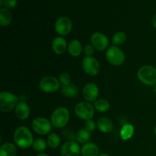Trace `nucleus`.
<instances>
[{
  "label": "nucleus",
  "mask_w": 156,
  "mask_h": 156,
  "mask_svg": "<svg viewBox=\"0 0 156 156\" xmlns=\"http://www.w3.org/2000/svg\"><path fill=\"white\" fill-rule=\"evenodd\" d=\"M14 142L18 148L26 149L33 146L34 140L30 129L24 126L17 128L14 133Z\"/></svg>",
  "instance_id": "1"
},
{
  "label": "nucleus",
  "mask_w": 156,
  "mask_h": 156,
  "mask_svg": "<svg viewBox=\"0 0 156 156\" xmlns=\"http://www.w3.org/2000/svg\"><path fill=\"white\" fill-rule=\"evenodd\" d=\"M69 111L65 107H59L53 111L51 114L52 124L57 129L65 127L69 120Z\"/></svg>",
  "instance_id": "2"
},
{
  "label": "nucleus",
  "mask_w": 156,
  "mask_h": 156,
  "mask_svg": "<svg viewBox=\"0 0 156 156\" xmlns=\"http://www.w3.org/2000/svg\"><path fill=\"white\" fill-rule=\"evenodd\" d=\"M137 78L140 82L146 85H156V68L151 65H146L139 69Z\"/></svg>",
  "instance_id": "3"
},
{
  "label": "nucleus",
  "mask_w": 156,
  "mask_h": 156,
  "mask_svg": "<svg viewBox=\"0 0 156 156\" xmlns=\"http://www.w3.org/2000/svg\"><path fill=\"white\" fill-rule=\"evenodd\" d=\"M18 101V97L10 91H2L0 93V111L9 113L15 109Z\"/></svg>",
  "instance_id": "4"
},
{
  "label": "nucleus",
  "mask_w": 156,
  "mask_h": 156,
  "mask_svg": "<svg viewBox=\"0 0 156 156\" xmlns=\"http://www.w3.org/2000/svg\"><path fill=\"white\" fill-rule=\"evenodd\" d=\"M106 59L108 62L112 66H120L124 63L126 56L120 47L113 45L108 47L107 50Z\"/></svg>",
  "instance_id": "5"
},
{
  "label": "nucleus",
  "mask_w": 156,
  "mask_h": 156,
  "mask_svg": "<svg viewBox=\"0 0 156 156\" xmlns=\"http://www.w3.org/2000/svg\"><path fill=\"white\" fill-rule=\"evenodd\" d=\"M94 105L90 102L82 101L75 106V114L79 118L84 120H91L94 114Z\"/></svg>",
  "instance_id": "6"
},
{
  "label": "nucleus",
  "mask_w": 156,
  "mask_h": 156,
  "mask_svg": "<svg viewBox=\"0 0 156 156\" xmlns=\"http://www.w3.org/2000/svg\"><path fill=\"white\" fill-rule=\"evenodd\" d=\"M60 84V82L57 78L54 76H46L40 81L39 88L43 92L52 94L59 91L61 87Z\"/></svg>",
  "instance_id": "7"
},
{
  "label": "nucleus",
  "mask_w": 156,
  "mask_h": 156,
  "mask_svg": "<svg viewBox=\"0 0 156 156\" xmlns=\"http://www.w3.org/2000/svg\"><path fill=\"white\" fill-rule=\"evenodd\" d=\"M31 126L35 133L39 135L45 136L50 133L53 124L48 119L41 117L35 118L32 122Z\"/></svg>",
  "instance_id": "8"
},
{
  "label": "nucleus",
  "mask_w": 156,
  "mask_h": 156,
  "mask_svg": "<svg viewBox=\"0 0 156 156\" xmlns=\"http://www.w3.org/2000/svg\"><path fill=\"white\" fill-rule=\"evenodd\" d=\"M82 66L84 72L88 76H97L100 71V64L94 56H85L82 59Z\"/></svg>",
  "instance_id": "9"
},
{
  "label": "nucleus",
  "mask_w": 156,
  "mask_h": 156,
  "mask_svg": "<svg viewBox=\"0 0 156 156\" xmlns=\"http://www.w3.org/2000/svg\"><path fill=\"white\" fill-rule=\"evenodd\" d=\"M73 29V22L71 19L66 16L58 18L55 23V30L58 34L61 36L68 35Z\"/></svg>",
  "instance_id": "10"
},
{
  "label": "nucleus",
  "mask_w": 156,
  "mask_h": 156,
  "mask_svg": "<svg viewBox=\"0 0 156 156\" xmlns=\"http://www.w3.org/2000/svg\"><path fill=\"white\" fill-rule=\"evenodd\" d=\"M91 42L93 47L99 51H104L108 48L109 40L108 37L101 32H94L91 37Z\"/></svg>",
  "instance_id": "11"
},
{
  "label": "nucleus",
  "mask_w": 156,
  "mask_h": 156,
  "mask_svg": "<svg viewBox=\"0 0 156 156\" xmlns=\"http://www.w3.org/2000/svg\"><path fill=\"white\" fill-rule=\"evenodd\" d=\"M99 94V88L94 82H88L82 88V96L88 102H94Z\"/></svg>",
  "instance_id": "12"
},
{
  "label": "nucleus",
  "mask_w": 156,
  "mask_h": 156,
  "mask_svg": "<svg viewBox=\"0 0 156 156\" xmlns=\"http://www.w3.org/2000/svg\"><path fill=\"white\" fill-rule=\"evenodd\" d=\"M81 149L79 143L74 140L67 141L61 146L60 154L62 156H79Z\"/></svg>",
  "instance_id": "13"
},
{
  "label": "nucleus",
  "mask_w": 156,
  "mask_h": 156,
  "mask_svg": "<svg viewBox=\"0 0 156 156\" xmlns=\"http://www.w3.org/2000/svg\"><path fill=\"white\" fill-rule=\"evenodd\" d=\"M52 50L56 54L62 55L68 50L66 40L62 37H57L52 42Z\"/></svg>",
  "instance_id": "14"
},
{
  "label": "nucleus",
  "mask_w": 156,
  "mask_h": 156,
  "mask_svg": "<svg viewBox=\"0 0 156 156\" xmlns=\"http://www.w3.org/2000/svg\"><path fill=\"white\" fill-rule=\"evenodd\" d=\"M15 114L18 120H26L30 114V106L26 102L20 101L15 108Z\"/></svg>",
  "instance_id": "15"
},
{
  "label": "nucleus",
  "mask_w": 156,
  "mask_h": 156,
  "mask_svg": "<svg viewBox=\"0 0 156 156\" xmlns=\"http://www.w3.org/2000/svg\"><path fill=\"white\" fill-rule=\"evenodd\" d=\"M98 129L103 133H110L114 129V125L111 119L108 117H101L97 122Z\"/></svg>",
  "instance_id": "16"
},
{
  "label": "nucleus",
  "mask_w": 156,
  "mask_h": 156,
  "mask_svg": "<svg viewBox=\"0 0 156 156\" xmlns=\"http://www.w3.org/2000/svg\"><path fill=\"white\" fill-rule=\"evenodd\" d=\"M81 154L82 156H98L100 155L99 148L95 143L88 142L82 146Z\"/></svg>",
  "instance_id": "17"
},
{
  "label": "nucleus",
  "mask_w": 156,
  "mask_h": 156,
  "mask_svg": "<svg viewBox=\"0 0 156 156\" xmlns=\"http://www.w3.org/2000/svg\"><path fill=\"white\" fill-rule=\"evenodd\" d=\"M83 51V47L82 44L78 40H72L68 44V52L70 56L73 57H78L81 55L82 52Z\"/></svg>",
  "instance_id": "18"
},
{
  "label": "nucleus",
  "mask_w": 156,
  "mask_h": 156,
  "mask_svg": "<svg viewBox=\"0 0 156 156\" xmlns=\"http://www.w3.org/2000/svg\"><path fill=\"white\" fill-rule=\"evenodd\" d=\"M61 92L62 95L69 98H76L79 94V88L75 84L69 83L67 85H62L61 87Z\"/></svg>",
  "instance_id": "19"
},
{
  "label": "nucleus",
  "mask_w": 156,
  "mask_h": 156,
  "mask_svg": "<svg viewBox=\"0 0 156 156\" xmlns=\"http://www.w3.org/2000/svg\"><path fill=\"white\" fill-rule=\"evenodd\" d=\"M18 149L16 145L5 143L0 146V156H16Z\"/></svg>",
  "instance_id": "20"
},
{
  "label": "nucleus",
  "mask_w": 156,
  "mask_h": 156,
  "mask_svg": "<svg viewBox=\"0 0 156 156\" xmlns=\"http://www.w3.org/2000/svg\"><path fill=\"white\" fill-rule=\"evenodd\" d=\"M135 129L134 126L130 123H126L121 127L120 131V136L124 141L129 140L133 136Z\"/></svg>",
  "instance_id": "21"
},
{
  "label": "nucleus",
  "mask_w": 156,
  "mask_h": 156,
  "mask_svg": "<svg viewBox=\"0 0 156 156\" xmlns=\"http://www.w3.org/2000/svg\"><path fill=\"white\" fill-rule=\"evenodd\" d=\"M91 139V133L88 132L85 128L80 129L78 130L76 134V140L79 144H85L88 143Z\"/></svg>",
  "instance_id": "22"
},
{
  "label": "nucleus",
  "mask_w": 156,
  "mask_h": 156,
  "mask_svg": "<svg viewBox=\"0 0 156 156\" xmlns=\"http://www.w3.org/2000/svg\"><path fill=\"white\" fill-rule=\"evenodd\" d=\"M12 21V15L7 9H0V24L2 27H6L11 24Z\"/></svg>",
  "instance_id": "23"
},
{
  "label": "nucleus",
  "mask_w": 156,
  "mask_h": 156,
  "mask_svg": "<svg viewBox=\"0 0 156 156\" xmlns=\"http://www.w3.org/2000/svg\"><path fill=\"white\" fill-rule=\"evenodd\" d=\"M47 143L49 147H50L51 149H56L60 145L61 139L57 133H51L47 136Z\"/></svg>",
  "instance_id": "24"
},
{
  "label": "nucleus",
  "mask_w": 156,
  "mask_h": 156,
  "mask_svg": "<svg viewBox=\"0 0 156 156\" xmlns=\"http://www.w3.org/2000/svg\"><path fill=\"white\" fill-rule=\"evenodd\" d=\"M94 108L96 111L100 113H105L109 111L110 104L107 100L103 98L98 99L94 101Z\"/></svg>",
  "instance_id": "25"
},
{
  "label": "nucleus",
  "mask_w": 156,
  "mask_h": 156,
  "mask_svg": "<svg viewBox=\"0 0 156 156\" xmlns=\"http://www.w3.org/2000/svg\"><path fill=\"white\" fill-rule=\"evenodd\" d=\"M47 146H48V145H47V141H45L44 139L37 138L34 140L32 147H33L34 150H35L36 152H44V150H46Z\"/></svg>",
  "instance_id": "26"
},
{
  "label": "nucleus",
  "mask_w": 156,
  "mask_h": 156,
  "mask_svg": "<svg viewBox=\"0 0 156 156\" xmlns=\"http://www.w3.org/2000/svg\"><path fill=\"white\" fill-rule=\"evenodd\" d=\"M126 41V34L123 31H118L114 34L112 42L115 46L123 44Z\"/></svg>",
  "instance_id": "27"
},
{
  "label": "nucleus",
  "mask_w": 156,
  "mask_h": 156,
  "mask_svg": "<svg viewBox=\"0 0 156 156\" xmlns=\"http://www.w3.org/2000/svg\"><path fill=\"white\" fill-rule=\"evenodd\" d=\"M59 80L62 85L71 83V77L68 73H62L59 75Z\"/></svg>",
  "instance_id": "28"
},
{
  "label": "nucleus",
  "mask_w": 156,
  "mask_h": 156,
  "mask_svg": "<svg viewBox=\"0 0 156 156\" xmlns=\"http://www.w3.org/2000/svg\"><path fill=\"white\" fill-rule=\"evenodd\" d=\"M97 127V123L92 120H86L85 123V129H87L88 132L91 133L94 132Z\"/></svg>",
  "instance_id": "29"
},
{
  "label": "nucleus",
  "mask_w": 156,
  "mask_h": 156,
  "mask_svg": "<svg viewBox=\"0 0 156 156\" xmlns=\"http://www.w3.org/2000/svg\"><path fill=\"white\" fill-rule=\"evenodd\" d=\"M94 47H93L92 44H87L83 47L84 53L86 56H92L94 53Z\"/></svg>",
  "instance_id": "30"
},
{
  "label": "nucleus",
  "mask_w": 156,
  "mask_h": 156,
  "mask_svg": "<svg viewBox=\"0 0 156 156\" xmlns=\"http://www.w3.org/2000/svg\"><path fill=\"white\" fill-rule=\"evenodd\" d=\"M17 0H3L2 5L7 9H12L16 7L17 5Z\"/></svg>",
  "instance_id": "31"
},
{
  "label": "nucleus",
  "mask_w": 156,
  "mask_h": 156,
  "mask_svg": "<svg viewBox=\"0 0 156 156\" xmlns=\"http://www.w3.org/2000/svg\"><path fill=\"white\" fill-rule=\"evenodd\" d=\"M152 25L156 29V14H155V15L152 18Z\"/></svg>",
  "instance_id": "32"
},
{
  "label": "nucleus",
  "mask_w": 156,
  "mask_h": 156,
  "mask_svg": "<svg viewBox=\"0 0 156 156\" xmlns=\"http://www.w3.org/2000/svg\"><path fill=\"white\" fill-rule=\"evenodd\" d=\"M36 156H50V155H47V154H46V153H43V152H41V153H39L38 155H37Z\"/></svg>",
  "instance_id": "33"
},
{
  "label": "nucleus",
  "mask_w": 156,
  "mask_h": 156,
  "mask_svg": "<svg viewBox=\"0 0 156 156\" xmlns=\"http://www.w3.org/2000/svg\"><path fill=\"white\" fill-rule=\"evenodd\" d=\"M98 156H111V155H108V154H107V153H101V154H100Z\"/></svg>",
  "instance_id": "34"
},
{
  "label": "nucleus",
  "mask_w": 156,
  "mask_h": 156,
  "mask_svg": "<svg viewBox=\"0 0 156 156\" xmlns=\"http://www.w3.org/2000/svg\"><path fill=\"white\" fill-rule=\"evenodd\" d=\"M154 133H155V135L156 136V126H155V129H154Z\"/></svg>",
  "instance_id": "35"
}]
</instances>
